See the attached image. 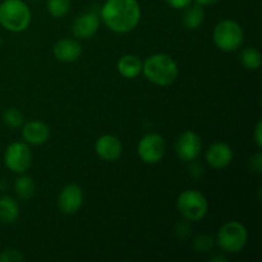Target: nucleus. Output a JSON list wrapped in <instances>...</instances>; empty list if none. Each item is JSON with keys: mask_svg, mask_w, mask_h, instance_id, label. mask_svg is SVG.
Here are the masks:
<instances>
[{"mask_svg": "<svg viewBox=\"0 0 262 262\" xmlns=\"http://www.w3.org/2000/svg\"><path fill=\"white\" fill-rule=\"evenodd\" d=\"M142 72L151 83L169 86L177 79L179 69L171 56L166 54H154L145 60Z\"/></svg>", "mask_w": 262, "mask_h": 262, "instance_id": "2", "label": "nucleus"}, {"mask_svg": "<svg viewBox=\"0 0 262 262\" xmlns=\"http://www.w3.org/2000/svg\"><path fill=\"white\" fill-rule=\"evenodd\" d=\"M95 151L105 161H115L122 156L123 145L118 137L104 135L95 143Z\"/></svg>", "mask_w": 262, "mask_h": 262, "instance_id": "11", "label": "nucleus"}, {"mask_svg": "<svg viewBox=\"0 0 262 262\" xmlns=\"http://www.w3.org/2000/svg\"><path fill=\"white\" fill-rule=\"evenodd\" d=\"M100 15L113 32L127 33L140 23L141 7L137 0H106Z\"/></svg>", "mask_w": 262, "mask_h": 262, "instance_id": "1", "label": "nucleus"}, {"mask_svg": "<svg viewBox=\"0 0 262 262\" xmlns=\"http://www.w3.org/2000/svg\"><path fill=\"white\" fill-rule=\"evenodd\" d=\"M245 40V32L235 20L225 19L216 25L214 30V42L223 51H235L241 48Z\"/></svg>", "mask_w": 262, "mask_h": 262, "instance_id": "6", "label": "nucleus"}, {"mask_svg": "<svg viewBox=\"0 0 262 262\" xmlns=\"http://www.w3.org/2000/svg\"><path fill=\"white\" fill-rule=\"evenodd\" d=\"M72 0H48V10L53 17L61 18L71 10Z\"/></svg>", "mask_w": 262, "mask_h": 262, "instance_id": "21", "label": "nucleus"}, {"mask_svg": "<svg viewBox=\"0 0 262 262\" xmlns=\"http://www.w3.org/2000/svg\"><path fill=\"white\" fill-rule=\"evenodd\" d=\"M212 261H227V258H224V257H216V258H212Z\"/></svg>", "mask_w": 262, "mask_h": 262, "instance_id": "30", "label": "nucleus"}, {"mask_svg": "<svg viewBox=\"0 0 262 262\" xmlns=\"http://www.w3.org/2000/svg\"><path fill=\"white\" fill-rule=\"evenodd\" d=\"M5 165L13 173L23 174L32 164V152L25 142H14L9 145L4 154Z\"/></svg>", "mask_w": 262, "mask_h": 262, "instance_id": "7", "label": "nucleus"}, {"mask_svg": "<svg viewBox=\"0 0 262 262\" xmlns=\"http://www.w3.org/2000/svg\"><path fill=\"white\" fill-rule=\"evenodd\" d=\"M248 233L245 225L239 222H228L217 233V245L224 252L238 253L246 247Z\"/></svg>", "mask_w": 262, "mask_h": 262, "instance_id": "5", "label": "nucleus"}, {"mask_svg": "<svg viewBox=\"0 0 262 262\" xmlns=\"http://www.w3.org/2000/svg\"><path fill=\"white\" fill-rule=\"evenodd\" d=\"M177 207L187 222H200L206 216L209 204L201 192L196 189H187L179 194Z\"/></svg>", "mask_w": 262, "mask_h": 262, "instance_id": "4", "label": "nucleus"}, {"mask_svg": "<svg viewBox=\"0 0 262 262\" xmlns=\"http://www.w3.org/2000/svg\"><path fill=\"white\" fill-rule=\"evenodd\" d=\"M166 145L163 136L159 133H148L140 141L137 147L138 156L146 164H156L165 155Z\"/></svg>", "mask_w": 262, "mask_h": 262, "instance_id": "8", "label": "nucleus"}, {"mask_svg": "<svg viewBox=\"0 0 262 262\" xmlns=\"http://www.w3.org/2000/svg\"><path fill=\"white\" fill-rule=\"evenodd\" d=\"M19 216V206L17 201L10 196H3L0 199V222L12 224Z\"/></svg>", "mask_w": 262, "mask_h": 262, "instance_id": "17", "label": "nucleus"}, {"mask_svg": "<svg viewBox=\"0 0 262 262\" xmlns=\"http://www.w3.org/2000/svg\"><path fill=\"white\" fill-rule=\"evenodd\" d=\"M206 160L210 166L215 169H223L229 165L233 160V150L228 143L215 142L206 152Z\"/></svg>", "mask_w": 262, "mask_h": 262, "instance_id": "12", "label": "nucleus"}, {"mask_svg": "<svg viewBox=\"0 0 262 262\" xmlns=\"http://www.w3.org/2000/svg\"><path fill=\"white\" fill-rule=\"evenodd\" d=\"M253 140H255L257 147L260 148L262 146V123L261 122H258L257 124H256L255 132H253Z\"/></svg>", "mask_w": 262, "mask_h": 262, "instance_id": "28", "label": "nucleus"}, {"mask_svg": "<svg viewBox=\"0 0 262 262\" xmlns=\"http://www.w3.org/2000/svg\"><path fill=\"white\" fill-rule=\"evenodd\" d=\"M14 189L18 197H20V199L23 200H28L35 194L36 184L31 177L20 176L19 178H17V181H15Z\"/></svg>", "mask_w": 262, "mask_h": 262, "instance_id": "19", "label": "nucleus"}, {"mask_svg": "<svg viewBox=\"0 0 262 262\" xmlns=\"http://www.w3.org/2000/svg\"><path fill=\"white\" fill-rule=\"evenodd\" d=\"M142 66L143 63L138 56L127 54V55L122 56L118 61V72L124 78L133 79L140 76L141 72H142Z\"/></svg>", "mask_w": 262, "mask_h": 262, "instance_id": "16", "label": "nucleus"}, {"mask_svg": "<svg viewBox=\"0 0 262 262\" xmlns=\"http://www.w3.org/2000/svg\"><path fill=\"white\" fill-rule=\"evenodd\" d=\"M215 242L212 237L207 234H201L194 239V250L199 253H207L210 250H212Z\"/></svg>", "mask_w": 262, "mask_h": 262, "instance_id": "23", "label": "nucleus"}, {"mask_svg": "<svg viewBox=\"0 0 262 262\" xmlns=\"http://www.w3.org/2000/svg\"><path fill=\"white\" fill-rule=\"evenodd\" d=\"M83 204V192L77 184H68L60 191L58 197V206L66 215H73L81 209Z\"/></svg>", "mask_w": 262, "mask_h": 262, "instance_id": "10", "label": "nucleus"}, {"mask_svg": "<svg viewBox=\"0 0 262 262\" xmlns=\"http://www.w3.org/2000/svg\"><path fill=\"white\" fill-rule=\"evenodd\" d=\"M165 2L174 9H186L192 0H165Z\"/></svg>", "mask_w": 262, "mask_h": 262, "instance_id": "26", "label": "nucleus"}, {"mask_svg": "<svg viewBox=\"0 0 262 262\" xmlns=\"http://www.w3.org/2000/svg\"><path fill=\"white\" fill-rule=\"evenodd\" d=\"M205 20L204 7L200 4H194L186 8L183 15V23L188 30H197Z\"/></svg>", "mask_w": 262, "mask_h": 262, "instance_id": "18", "label": "nucleus"}, {"mask_svg": "<svg viewBox=\"0 0 262 262\" xmlns=\"http://www.w3.org/2000/svg\"><path fill=\"white\" fill-rule=\"evenodd\" d=\"M100 27V20L95 13H83L74 20L72 26L73 35L78 38H91Z\"/></svg>", "mask_w": 262, "mask_h": 262, "instance_id": "13", "label": "nucleus"}, {"mask_svg": "<svg viewBox=\"0 0 262 262\" xmlns=\"http://www.w3.org/2000/svg\"><path fill=\"white\" fill-rule=\"evenodd\" d=\"M176 232H177V234H178V237L183 239V238H186L187 235L189 234V232H191V227H189L188 223H186V222L179 223L176 228Z\"/></svg>", "mask_w": 262, "mask_h": 262, "instance_id": "25", "label": "nucleus"}, {"mask_svg": "<svg viewBox=\"0 0 262 262\" xmlns=\"http://www.w3.org/2000/svg\"><path fill=\"white\" fill-rule=\"evenodd\" d=\"M0 45H2V40H0Z\"/></svg>", "mask_w": 262, "mask_h": 262, "instance_id": "32", "label": "nucleus"}, {"mask_svg": "<svg viewBox=\"0 0 262 262\" xmlns=\"http://www.w3.org/2000/svg\"><path fill=\"white\" fill-rule=\"evenodd\" d=\"M22 137L30 145H42L50 137V129L40 120H32L23 125Z\"/></svg>", "mask_w": 262, "mask_h": 262, "instance_id": "14", "label": "nucleus"}, {"mask_svg": "<svg viewBox=\"0 0 262 262\" xmlns=\"http://www.w3.org/2000/svg\"><path fill=\"white\" fill-rule=\"evenodd\" d=\"M202 148L201 137L193 130H186L179 136L176 143V152L178 158L183 161L196 160Z\"/></svg>", "mask_w": 262, "mask_h": 262, "instance_id": "9", "label": "nucleus"}, {"mask_svg": "<svg viewBox=\"0 0 262 262\" xmlns=\"http://www.w3.org/2000/svg\"><path fill=\"white\" fill-rule=\"evenodd\" d=\"M25 260L22 253L15 250H8L0 253V262H22Z\"/></svg>", "mask_w": 262, "mask_h": 262, "instance_id": "24", "label": "nucleus"}, {"mask_svg": "<svg viewBox=\"0 0 262 262\" xmlns=\"http://www.w3.org/2000/svg\"><path fill=\"white\" fill-rule=\"evenodd\" d=\"M251 168L260 173L262 169V156L261 154H256L253 158H251Z\"/></svg>", "mask_w": 262, "mask_h": 262, "instance_id": "27", "label": "nucleus"}, {"mask_svg": "<svg viewBox=\"0 0 262 262\" xmlns=\"http://www.w3.org/2000/svg\"><path fill=\"white\" fill-rule=\"evenodd\" d=\"M3 120H4L5 124L10 128H18L23 124V114L15 107H10V109H7L4 113H3Z\"/></svg>", "mask_w": 262, "mask_h": 262, "instance_id": "22", "label": "nucleus"}, {"mask_svg": "<svg viewBox=\"0 0 262 262\" xmlns=\"http://www.w3.org/2000/svg\"><path fill=\"white\" fill-rule=\"evenodd\" d=\"M32 2H37V0H32Z\"/></svg>", "mask_w": 262, "mask_h": 262, "instance_id": "31", "label": "nucleus"}, {"mask_svg": "<svg viewBox=\"0 0 262 262\" xmlns=\"http://www.w3.org/2000/svg\"><path fill=\"white\" fill-rule=\"evenodd\" d=\"M194 2H196V4H200L202 5V7H205V5L215 4V3L220 2V0H194Z\"/></svg>", "mask_w": 262, "mask_h": 262, "instance_id": "29", "label": "nucleus"}, {"mask_svg": "<svg viewBox=\"0 0 262 262\" xmlns=\"http://www.w3.org/2000/svg\"><path fill=\"white\" fill-rule=\"evenodd\" d=\"M53 53L58 60L71 63L81 56L82 48L78 41L72 40V38H63L54 45Z\"/></svg>", "mask_w": 262, "mask_h": 262, "instance_id": "15", "label": "nucleus"}, {"mask_svg": "<svg viewBox=\"0 0 262 262\" xmlns=\"http://www.w3.org/2000/svg\"><path fill=\"white\" fill-rule=\"evenodd\" d=\"M31 10L23 0H4L0 4V25L10 32H23L31 23Z\"/></svg>", "mask_w": 262, "mask_h": 262, "instance_id": "3", "label": "nucleus"}, {"mask_svg": "<svg viewBox=\"0 0 262 262\" xmlns=\"http://www.w3.org/2000/svg\"><path fill=\"white\" fill-rule=\"evenodd\" d=\"M261 60V53L256 48L245 49L242 55H241V61L248 71H255V69L260 68Z\"/></svg>", "mask_w": 262, "mask_h": 262, "instance_id": "20", "label": "nucleus"}]
</instances>
